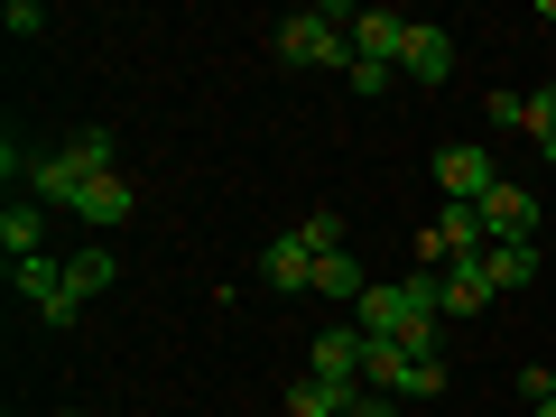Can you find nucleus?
I'll use <instances>...</instances> for the list:
<instances>
[{
	"label": "nucleus",
	"mask_w": 556,
	"mask_h": 417,
	"mask_svg": "<svg viewBox=\"0 0 556 417\" xmlns=\"http://www.w3.org/2000/svg\"><path fill=\"white\" fill-rule=\"evenodd\" d=\"M399 371H408V343H380L371 334V353H362V390H390L399 399Z\"/></svg>",
	"instance_id": "15"
},
{
	"label": "nucleus",
	"mask_w": 556,
	"mask_h": 417,
	"mask_svg": "<svg viewBox=\"0 0 556 417\" xmlns=\"http://www.w3.org/2000/svg\"><path fill=\"white\" fill-rule=\"evenodd\" d=\"M298 232H306V241H316V251H343V214H306V223H298Z\"/></svg>",
	"instance_id": "22"
},
{
	"label": "nucleus",
	"mask_w": 556,
	"mask_h": 417,
	"mask_svg": "<svg viewBox=\"0 0 556 417\" xmlns=\"http://www.w3.org/2000/svg\"><path fill=\"white\" fill-rule=\"evenodd\" d=\"M362 353H371V334H362V325H325V334H316V362H306V371L362 380Z\"/></svg>",
	"instance_id": "12"
},
{
	"label": "nucleus",
	"mask_w": 556,
	"mask_h": 417,
	"mask_svg": "<svg viewBox=\"0 0 556 417\" xmlns=\"http://www.w3.org/2000/svg\"><path fill=\"white\" fill-rule=\"evenodd\" d=\"M538 417H556V399H538Z\"/></svg>",
	"instance_id": "23"
},
{
	"label": "nucleus",
	"mask_w": 556,
	"mask_h": 417,
	"mask_svg": "<svg viewBox=\"0 0 556 417\" xmlns=\"http://www.w3.org/2000/svg\"><path fill=\"white\" fill-rule=\"evenodd\" d=\"M437 298H445V325L482 316V306H492V278H482V260H455V269H437Z\"/></svg>",
	"instance_id": "11"
},
{
	"label": "nucleus",
	"mask_w": 556,
	"mask_h": 417,
	"mask_svg": "<svg viewBox=\"0 0 556 417\" xmlns=\"http://www.w3.org/2000/svg\"><path fill=\"white\" fill-rule=\"evenodd\" d=\"M353 10H288V20L269 28V56L278 65H316V75H343L353 65Z\"/></svg>",
	"instance_id": "2"
},
{
	"label": "nucleus",
	"mask_w": 556,
	"mask_h": 417,
	"mask_svg": "<svg viewBox=\"0 0 556 417\" xmlns=\"http://www.w3.org/2000/svg\"><path fill=\"white\" fill-rule=\"evenodd\" d=\"M362 380H334V371H306L298 390H288V417H353Z\"/></svg>",
	"instance_id": "10"
},
{
	"label": "nucleus",
	"mask_w": 556,
	"mask_h": 417,
	"mask_svg": "<svg viewBox=\"0 0 556 417\" xmlns=\"http://www.w3.org/2000/svg\"><path fill=\"white\" fill-rule=\"evenodd\" d=\"M399 75H408V84H445V75H455V28H427V20H408Z\"/></svg>",
	"instance_id": "7"
},
{
	"label": "nucleus",
	"mask_w": 556,
	"mask_h": 417,
	"mask_svg": "<svg viewBox=\"0 0 556 417\" xmlns=\"http://www.w3.org/2000/svg\"><path fill=\"white\" fill-rule=\"evenodd\" d=\"M316 298H334V306H362V298H371V269H362L353 251H325V260H316Z\"/></svg>",
	"instance_id": "14"
},
{
	"label": "nucleus",
	"mask_w": 556,
	"mask_h": 417,
	"mask_svg": "<svg viewBox=\"0 0 556 417\" xmlns=\"http://www.w3.org/2000/svg\"><path fill=\"white\" fill-rule=\"evenodd\" d=\"M547 380H556V362H547Z\"/></svg>",
	"instance_id": "25"
},
{
	"label": "nucleus",
	"mask_w": 556,
	"mask_h": 417,
	"mask_svg": "<svg viewBox=\"0 0 556 417\" xmlns=\"http://www.w3.org/2000/svg\"><path fill=\"white\" fill-rule=\"evenodd\" d=\"M362 334L380 343H408V353H445V298H437V269H408V278H371V298L353 306Z\"/></svg>",
	"instance_id": "1"
},
{
	"label": "nucleus",
	"mask_w": 556,
	"mask_h": 417,
	"mask_svg": "<svg viewBox=\"0 0 556 417\" xmlns=\"http://www.w3.org/2000/svg\"><path fill=\"white\" fill-rule=\"evenodd\" d=\"M482 278H492V298L529 288V278H538V241H492V251H482Z\"/></svg>",
	"instance_id": "13"
},
{
	"label": "nucleus",
	"mask_w": 556,
	"mask_h": 417,
	"mask_svg": "<svg viewBox=\"0 0 556 417\" xmlns=\"http://www.w3.org/2000/svg\"><path fill=\"white\" fill-rule=\"evenodd\" d=\"M10 288H20V306L38 325H84V298L65 278V260H10Z\"/></svg>",
	"instance_id": "3"
},
{
	"label": "nucleus",
	"mask_w": 556,
	"mask_h": 417,
	"mask_svg": "<svg viewBox=\"0 0 556 417\" xmlns=\"http://www.w3.org/2000/svg\"><path fill=\"white\" fill-rule=\"evenodd\" d=\"M353 56H371V65H399V47H408V20L399 10H353Z\"/></svg>",
	"instance_id": "9"
},
{
	"label": "nucleus",
	"mask_w": 556,
	"mask_h": 417,
	"mask_svg": "<svg viewBox=\"0 0 556 417\" xmlns=\"http://www.w3.org/2000/svg\"><path fill=\"white\" fill-rule=\"evenodd\" d=\"M65 278H75V298L93 306L102 288H112V278H121V260H112V251H75V260H65Z\"/></svg>",
	"instance_id": "16"
},
{
	"label": "nucleus",
	"mask_w": 556,
	"mask_h": 417,
	"mask_svg": "<svg viewBox=\"0 0 556 417\" xmlns=\"http://www.w3.org/2000/svg\"><path fill=\"white\" fill-rule=\"evenodd\" d=\"M316 260H325V251L298 232V223H288V232H278L269 251H260V278H269L278 298H306V288H316Z\"/></svg>",
	"instance_id": "5"
},
{
	"label": "nucleus",
	"mask_w": 556,
	"mask_h": 417,
	"mask_svg": "<svg viewBox=\"0 0 556 417\" xmlns=\"http://www.w3.org/2000/svg\"><path fill=\"white\" fill-rule=\"evenodd\" d=\"M529 139L556 159V84H538V93H529Z\"/></svg>",
	"instance_id": "18"
},
{
	"label": "nucleus",
	"mask_w": 556,
	"mask_h": 417,
	"mask_svg": "<svg viewBox=\"0 0 556 417\" xmlns=\"http://www.w3.org/2000/svg\"><path fill=\"white\" fill-rule=\"evenodd\" d=\"M0 251H10V260H47V204L38 195L0 204Z\"/></svg>",
	"instance_id": "8"
},
{
	"label": "nucleus",
	"mask_w": 556,
	"mask_h": 417,
	"mask_svg": "<svg viewBox=\"0 0 556 417\" xmlns=\"http://www.w3.org/2000/svg\"><path fill=\"white\" fill-rule=\"evenodd\" d=\"M390 75H399V65H371V56H353V65H343V84H353L362 102H380V93H390Z\"/></svg>",
	"instance_id": "19"
},
{
	"label": "nucleus",
	"mask_w": 556,
	"mask_h": 417,
	"mask_svg": "<svg viewBox=\"0 0 556 417\" xmlns=\"http://www.w3.org/2000/svg\"><path fill=\"white\" fill-rule=\"evenodd\" d=\"M56 417H84V408H56Z\"/></svg>",
	"instance_id": "24"
},
{
	"label": "nucleus",
	"mask_w": 556,
	"mask_h": 417,
	"mask_svg": "<svg viewBox=\"0 0 556 417\" xmlns=\"http://www.w3.org/2000/svg\"><path fill=\"white\" fill-rule=\"evenodd\" d=\"M482 232L492 241H538V195L519 177H501L492 195H482Z\"/></svg>",
	"instance_id": "6"
},
{
	"label": "nucleus",
	"mask_w": 556,
	"mask_h": 417,
	"mask_svg": "<svg viewBox=\"0 0 556 417\" xmlns=\"http://www.w3.org/2000/svg\"><path fill=\"white\" fill-rule=\"evenodd\" d=\"M482 112H492V130H529V93H492Z\"/></svg>",
	"instance_id": "20"
},
{
	"label": "nucleus",
	"mask_w": 556,
	"mask_h": 417,
	"mask_svg": "<svg viewBox=\"0 0 556 417\" xmlns=\"http://www.w3.org/2000/svg\"><path fill=\"white\" fill-rule=\"evenodd\" d=\"M445 390V353H408V371H399V399H437Z\"/></svg>",
	"instance_id": "17"
},
{
	"label": "nucleus",
	"mask_w": 556,
	"mask_h": 417,
	"mask_svg": "<svg viewBox=\"0 0 556 417\" xmlns=\"http://www.w3.org/2000/svg\"><path fill=\"white\" fill-rule=\"evenodd\" d=\"M0 28H10V38H38L47 10H38V0H10V10H0Z\"/></svg>",
	"instance_id": "21"
},
{
	"label": "nucleus",
	"mask_w": 556,
	"mask_h": 417,
	"mask_svg": "<svg viewBox=\"0 0 556 417\" xmlns=\"http://www.w3.org/2000/svg\"><path fill=\"white\" fill-rule=\"evenodd\" d=\"M437 186H445V204H482L501 186V167H492L482 139H445V149H437Z\"/></svg>",
	"instance_id": "4"
}]
</instances>
